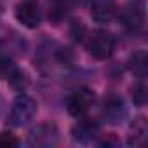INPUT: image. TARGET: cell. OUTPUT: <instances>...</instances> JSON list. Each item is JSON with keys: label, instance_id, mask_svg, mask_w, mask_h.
I'll list each match as a JSON object with an SVG mask.
<instances>
[{"label": "cell", "instance_id": "9a60e30c", "mask_svg": "<svg viewBox=\"0 0 148 148\" xmlns=\"http://www.w3.org/2000/svg\"><path fill=\"white\" fill-rule=\"evenodd\" d=\"M18 138L11 132H2L0 134V146H18Z\"/></svg>", "mask_w": 148, "mask_h": 148}, {"label": "cell", "instance_id": "6da1fadb", "mask_svg": "<svg viewBox=\"0 0 148 148\" xmlns=\"http://www.w3.org/2000/svg\"><path fill=\"white\" fill-rule=\"evenodd\" d=\"M37 113V101L26 94H19L9 112V122L16 127H23L33 120Z\"/></svg>", "mask_w": 148, "mask_h": 148}, {"label": "cell", "instance_id": "7c38bea8", "mask_svg": "<svg viewBox=\"0 0 148 148\" xmlns=\"http://www.w3.org/2000/svg\"><path fill=\"white\" fill-rule=\"evenodd\" d=\"M9 82L12 84V87H16V89H23V87H26V84H28V79H26V73L25 71H21V70H18V68H14V71L9 75Z\"/></svg>", "mask_w": 148, "mask_h": 148}, {"label": "cell", "instance_id": "52a82bcc", "mask_svg": "<svg viewBox=\"0 0 148 148\" xmlns=\"http://www.w3.org/2000/svg\"><path fill=\"white\" fill-rule=\"evenodd\" d=\"M98 131H99V124L94 119H82L71 127V136L77 143L87 145L98 136Z\"/></svg>", "mask_w": 148, "mask_h": 148}, {"label": "cell", "instance_id": "5bb4252c", "mask_svg": "<svg viewBox=\"0 0 148 148\" xmlns=\"http://www.w3.org/2000/svg\"><path fill=\"white\" fill-rule=\"evenodd\" d=\"M14 64L12 61H7V59H0V79H9V75L14 71Z\"/></svg>", "mask_w": 148, "mask_h": 148}, {"label": "cell", "instance_id": "4fadbf2b", "mask_svg": "<svg viewBox=\"0 0 148 148\" xmlns=\"http://www.w3.org/2000/svg\"><path fill=\"white\" fill-rule=\"evenodd\" d=\"M132 101L138 105V106H143L146 103V87L143 82L136 84L134 89H132Z\"/></svg>", "mask_w": 148, "mask_h": 148}, {"label": "cell", "instance_id": "3957f363", "mask_svg": "<svg viewBox=\"0 0 148 148\" xmlns=\"http://www.w3.org/2000/svg\"><path fill=\"white\" fill-rule=\"evenodd\" d=\"M94 103V92L87 87H80L77 91H73L70 96H68V101H66V110L71 117H84L91 106Z\"/></svg>", "mask_w": 148, "mask_h": 148}, {"label": "cell", "instance_id": "277c9868", "mask_svg": "<svg viewBox=\"0 0 148 148\" xmlns=\"http://www.w3.org/2000/svg\"><path fill=\"white\" fill-rule=\"evenodd\" d=\"M16 19L26 28H37L42 21L38 0H19L16 5Z\"/></svg>", "mask_w": 148, "mask_h": 148}, {"label": "cell", "instance_id": "5b68a950", "mask_svg": "<svg viewBox=\"0 0 148 148\" xmlns=\"http://www.w3.org/2000/svg\"><path fill=\"white\" fill-rule=\"evenodd\" d=\"M119 12L117 0H92L91 2V16L99 25H108Z\"/></svg>", "mask_w": 148, "mask_h": 148}, {"label": "cell", "instance_id": "8992f818", "mask_svg": "<svg viewBox=\"0 0 148 148\" xmlns=\"http://www.w3.org/2000/svg\"><path fill=\"white\" fill-rule=\"evenodd\" d=\"M58 143V129L52 124H40L32 129L28 136V145L32 146H52Z\"/></svg>", "mask_w": 148, "mask_h": 148}, {"label": "cell", "instance_id": "9c48e42d", "mask_svg": "<svg viewBox=\"0 0 148 148\" xmlns=\"http://www.w3.org/2000/svg\"><path fill=\"white\" fill-rule=\"evenodd\" d=\"M103 113H105V117L110 122H119L124 117V113H125L122 98H119V96H108V98H105Z\"/></svg>", "mask_w": 148, "mask_h": 148}, {"label": "cell", "instance_id": "ba28073f", "mask_svg": "<svg viewBox=\"0 0 148 148\" xmlns=\"http://www.w3.org/2000/svg\"><path fill=\"white\" fill-rule=\"evenodd\" d=\"M146 138H148V125H146V120H145V117H138V119L131 124L127 143H129L131 146H143V145L146 143Z\"/></svg>", "mask_w": 148, "mask_h": 148}, {"label": "cell", "instance_id": "2e32d148", "mask_svg": "<svg viewBox=\"0 0 148 148\" xmlns=\"http://www.w3.org/2000/svg\"><path fill=\"white\" fill-rule=\"evenodd\" d=\"M119 141H117V138H115V134H105L101 139H99V145L101 146H112V145H117Z\"/></svg>", "mask_w": 148, "mask_h": 148}, {"label": "cell", "instance_id": "8fae6325", "mask_svg": "<svg viewBox=\"0 0 148 148\" xmlns=\"http://www.w3.org/2000/svg\"><path fill=\"white\" fill-rule=\"evenodd\" d=\"M122 21H124V25L127 26V28H138L139 25H141V21H143V16H141V12L139 11H136V9H125L124 12H122Z\"/></svg>", "mask_w": 148, "mask_h": 148}, {"label": "cell", "instance_id": "7a4b0ae2", "mask_svg": "<svg viewBox=\"0 0 148 148\" xmlns=\"http://www.w3.org/2000/svg\"><path fill=\"white\" fill-rule=\"evenodd\" d=\"M113 49H115V40L110 33L99 30V32H94L87 42V51L89 54L94 58V59H108L112 54H113Z\"/></svg>", "mask_w": 148, "mask_h": 148}, {"label": "cell", "instance_id": "30bf717a", "mask_svg": "<svg viewBox=\"0 0 148 148\" xmlns=\"http://www.w3.org/2000/svg\"><path fill=\"white\" fill-rule=\"evenodd\" d=\"M131 70L136 77L139 79H145L146 75V70H148V59H146V52L145 51H139L132 56L131 59Z\"/></svg>", "mask_w": 148, "mask_h": 148}]
</instances>
